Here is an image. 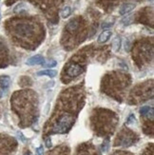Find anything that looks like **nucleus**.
Masks as SVG:
<instances>
[{
	"label": "nucleus",
	"instance_id": "39448f33",
	"mask_svg": "<svg viewBox=\"0 0 154 155\" xmlns=\"http://www.w3.org/2000/svg\"><path fill=\"white\" fill-rule=\"evenodd\" d=\"M17 148V142L6 134H0V155H12Z\"/></svg>",
	"mask_w": 154,
	"mask_h": 155
},
{
	"label": "nucleus",
	"instance_id": "2eb2a0df",
	"mask_svg": "<svg viewBox=\"0 0 154 155\" xmlns=\"http://www.w3.org/2000/svg\"><path fill=\"white\" fill-rule=\"evenodd\" d=\"M120 48H121V38L116 37L112 42V49L114 51H118L120 50Z\"/></svg>",
	"mask_w": 154,
	"mask_h": 155
},
{
	"label": "nucleus",
	"instance_id": "f03ea898",
	"mask_svg": "<svg viewBox=\"0 0 154 155\" xmlns=\"http://www.w3.org/2000/svg\"><path fill=\"white\" fill-rule=\"evenodd\" d=\"M118 118L115 113L107 110H95L91 116L93 130L98 135H107L112 133L117 125Z\"/></svg>",
	"mask_w": 154,
	"mask_h": 155
},
{
	"label": "nucleus",
	"instance_id": "b1692460",
	"mask_svg": "<svg viewBox=\"0 0 154 155\" xmlns=\"http://www.w3.org/2000/svg\"><path fill=\"white\" fill-rule=\"evenodd\" d=\"M24 155H32L31 153H30V152H27V153H25Z\"/></svg>",
	"mask_w": 154,
	"mask_h": 155
},
{
	"label": "nucleus",
	"instance_id": "aec40b11",
	"mask_svg": "<svg viewBox=\"0 0 154 155\" xmlns=\"http://www.w3.org/2000/svg\"><path fill=\"white\" fill-rule=\"evenodd\" d=\"M46 146H47V148H50V147H51V140H50V137H47V138H46Z\"/></svg>",
	"mask_w": 154,
	"mask_h": 155
},
{
	"label": "nucleus",
	"instance_id": "f8f14e48",
	"mask_svg": "<svg viewBox=\"0 0 154 155\" xmlns=\"http://www.w3.org/2000/svg\"><path fill=\"white\" fill-rule=\"evenodd\" d=\"M68 152H70V150H68V148L59 147L54 149L49 155H68Z\"/></svg>",
	"mask_w": 154,
	"mask_h": 155
},
{
	"label": "nucleus",
	"instance_id": "ddd939ff",
	"mask_svg": "<svg viewBox=\"0 0 154 155\" xmlns=\"http://www.w3.org/2000/svg\"><path fill=\"white\" fill-rule=\"evenodd\" d=\"M57 74V71L54 70H44V71H40L37 72V76H48L50 78H53Z\"/></svg>",
	"mask_w": 154,
	"mask_h": 155
},
{
	"label": "nucleus",
	"instance_id": "393cba45",
	"mask_svg": "<svg viewBox=\"0 0 154 155\" xmlns=\"http://www.w3.org/2000/svg\"><path fill=\"white\" fill-rule=\"evenodd\" d=\"M0 21H1V14H0Z\"/></svg>",
	"mask_w": 154,
	"mask_h": 155
},
{
	"label": "nucleus",
	"instance_id": "4be33fe9",
	"mask_svg": "<svg viewBox=\"0 0 154 155\" xmlns=\"http://www.w3.org/2000/svg\"><path fill=\"white\" fill-rule=\"evenodd\" d=\"M132 121H135V117H134L133 114H131V115L130 116V118H128V120H127V123L130 124V123H132Z\"/></svg>",
	"mask_w": 154,
	"mask_h": 155
},
{
	"label": "nucleus",
	"instance_id": "4468645a",
	"mask_svg": "<svg viewBox=\"0 0 154 155\" xmlns=\"http://www.w3.org/2000/svg\"><path fill=\"white\" fill-rule=\"evenodd\" d=\"M11 84V78L7 75L0 76V87L3 89H6L9 88V86Z\"/></svg>",
	"mask_w": 154,
	"mask_h": 155
},
{
	"label": "nucleus",
	"instance_id": "dca6fc26",
	"mask_svg": "<svg viewBox=\"0 0 154 155\" xmlns=\"http://www.w3.org/2000/svg\"><path fill=\"white\" fill-rule=\"evenodd\" d=\"M71 9L68 7V6H67V7H65L62 10L61 16L63 17V18H67V17H68V16L71 15Z\"/></svg>",
	"mask_w": 154,
	"mask_h": 155
},
{
	"label": "nucleus",
	"instance_id": "f3484780",
	"mask_svg": "<svg viewBox=\"0 0 154 155\" xmlns=\"http://www.w3.org/2000/svg\"><path fill=\"white\" fill-rule=\"evenodd\" d=\"M109 148V138H107L102 145V151H104V152L108 151Z\"/></svg>",
	"mask_w": 154,
	"mask_h": 155
},
{
	"label": "nucleus",
	"instance_id": "1a4fd4ad",
	"mask_svg": "<svg viewBox=\"0 0 154 155\" xmlns=\"http://www.w3.org/2000/svg\"><path fill=\"white\" fill-rule=\"evenodd\" d=\"M45 58L42 56L40 54H36L33 55L31 58H29L27 61H26V64L28 66H33V65H44L45 63Z\"/></svg>",
	"mask_w": 154,
	"mask_h": 155
},
{
	"label": "nucleus",
	"instance_id": "7ed1b4c3",
	"mask_svg": "<svg viewBox=\"0 0 154 155\" xmlns=\"http://www.w3.org/2000/svg\"><path fill=\"white\" fill-rule=\"evenodd\" d=\"M9 30L12 33H14L18 38H30L35 32V26L29 21L19 20L14 21L9 24Z\"/></svg>",
	"mask_w": 154,
	"mask_h": 155
},
{
	"label": "nucleus",
	"instance_id": "6e6552de",
	"mask_svg": "<svg viewBox=\"0 0 154 155\" xmlns=\"http://www.w3.org/2000/svg\"><path fill=\"white\" fill-rule=\"evenodd\" d=\"M83 72V68L77 64H72L67 68V74L70 77H76Z\"/></svg>",
	"mask_w": 154,
	"mask_h": 155
},
{
	"label": "nucleus",
	"instance_id": "a211bd4d",
	"mask_svg": "<svg viewBox=\"0 0 154 155\" xmlns=\"http://www.w3.org/2000/svg\"><path fill=\"white\" fill-rule=\"evenodd\" d=\"M43 66L48 67V68H53L54 66H56V61H55V60H50L49 62H45Z\"/></svg>",
	"mask_w": 154,
	"mask_h": 155
},
{
	"label": "nucleus",
	"instance_id": "6ab92c4d",
	"mask_svg": "<svg viewBox=\"0 0 154 155\" xmlns=\"http://www.w3.org/2000/svg\"><path fill=\"white\" fill-rule=\"evenodd\" d=\"M145 155H153V146L150 144V146L147 149V151L145 152Z\"/></svg>",
	"mask_w": 154,
	"mask_h": 155
},
{
	"label": "nucleus",
	"instance_id": "423d86ee",
	"mask_svg": "<svg viewBox=\"0 0 154 155\" xmlns=\"http://www.w3.org/2000/svg\"><path fill=\"white\" fill-rule=\"evenodd\" d=\"M76 155H99L91 144H84L77 149Z\"/></svg>",
	"mask_w": 154,
	"mask_h": 155
},
{
	"label": "nucleus",
	"instance_id": "412c9836",
	"mask_svg": "<svg viewBox=\"0 0 154 155\" xmlns=\"http://www.w3.org/2000/svg\"><path fill=\"white\" fill-rule=\"evenodd\" d=\"M113 155H132V154L128 153V152H125V151H116Z\"/></svg>",
	"mask_w": 154,
	"mask_h": 155
},
{
	"label": "nucleus",
	"instance_id": "9b49d317",
	"mask_svg": "<svg viewBox=\"0 0 154 155\" xmlns=\"http://www.w3.org/2000/svg\"><path fill=\"white\" fill-rule=\"evenodd\" d=\"M111 34H112V32H111V31H109V30H107V31H104L103 32H101L99 37H98V43H100V44L106 43L110 38Z\"/></svg>",
	"mask_w": 154,
	"mask_h": 155
},
{
	"label": "nucleus",
	"instance_id": "9d476101",
	"mask_svg": "<svg viewBox=\"0 0 154 155\" xmlns=\"http://www.w3.org/2000/svg\"><path fill=\"white\" fill-rule=\"evenodd\" d=\"M136 5L134 3H125L124 5H122L119 9V14L121 15H125L128 12H130L132 10H134Z\"/></svg>",
	"mask_w": 154,
	"mask_h": 155
},
{
	"label": "nucleus",
	"instance_id": "5701e85b",
	"mask_svg": "<svg viewBox=\"0 0 154 155\" xmlns=\"http://www.w3.org/2000/svg\"><path fill=\"white\" fill-rule=\"evenodd\" d=\"M37 152L39 155H42L43 154V147H40V148H38L37 149Z\"/></svg>",
	"mask_w": 154,
	"mask_h": 155
},
{
	"label": "nucleus",
	"instance_id": "f257e3e1",
	"mask_svg": "<svg viewBox=\"0 0 154 155\" xmlns=\"http://www.w3.org/2000/svg\"><path fill=\"white\" fill-rule=\"evenodd\" d=\"M12 107L19 116L22 127L31 125L35 119L37 104L34 96L30 92H16L12 98Z\"/></svg>",
	"mask_w": 154,
	"mask_h": 155
},
{
	"label": "nucleus",
	"instance_id": "0eeeda50",
	"mask_svg": "<svg viewBox=\"0 0 154 155\" xmlns=\"http://www.w3.org/2000/svg\"><path fill=\"white\" fill-rule=\"evenodd\" d=\"M81 20L79 18H73L66 25V31L70 33H75L80 29Z\"/></svg>",
	"mask_w": 154,
	"mask_h": 155
},
{
	"label": "nucleus",
	"instance_id": "20e7f679",
	"mask_svg": "<svg viewBox=\"0 0 154 155\" xmlns=\"http://www.w3.org/2000/svg\"><path fill=\"white\" fill-rule=\"evenodd\" d=\"M137 141V135L133 131H131L128 128H123L117 135V138L115 139L114 146L115 147H130Z\"/></svg>",
	"mask_w": 154,
	"mask_h": 155
}]
</instances>
